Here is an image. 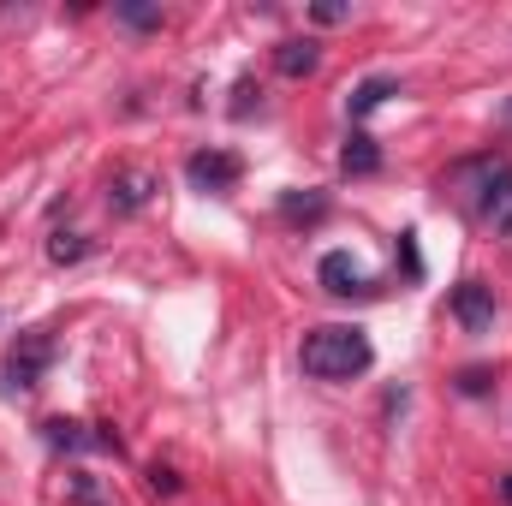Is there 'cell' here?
<instances>
[{
    "mask_svg": "<svg viewBox=\"0 0 512 506\" xmlns=\"http://www.w3.org/2000/svg\"><path fill=\"white\" fill-rule=\"evenodd\" d=\"M298 364H304V376H316V381H352V376H364V370L376 364V346H370V334H364V328L328 322V328L304 334Z\"/></svg>",
    "mask_w": 512,
    "mask_h": 506,
    "instance_id": "cell-1",
    "label": "cell"
},
{
    "mask_svg": "<svg viewBox=\"0 0 512 506\" xmlns=\"http://www.w3.org/2000/svg\"><path fill=\"white\" fill-rule=\"evenodd\" d=\"M48 364H54V340H48V328H24V334L6 346V387H12V393L42 387Z\"/></svg>",
    "mask_w": 512,
    "mask_h": 506,
    "instance_id": "cell-2",
    "label": "cell"
},
{
    "mask_svg": "<svg viewBox=\"0 0 512 506\" xmlns=\"http://www.w3.org/2000/svg\"><path fill=\"white\" fill-rule=\"evenodd\" d=\"M185 179H191L197 191H233V185L245 179V161H239L233 149H197V155L185 161Z\"/></svg>",
    "mask_w": 512,
    "mask_h": 506,
    "instance_id": "cell-3",
    "label": "cell"
},
{
    "mask_svg": "<svg viewBox=\"0 0 512 506\" xmlns=\"http://www.w3.org/2000/svg\"><path fill=\"white\" fill-rule=\"evenodd\" d=\"M316 280L334 292V298H352V292H370V274H364V262L352 251H328L322 256V268H316Z\"/></svg>",
    "mask_w": 512,
    "mask_h": 506,
    "instance_id": "cell-4",
    "label": "cell"
},
{
    "mask_svg": "<svg viewBox=\"0 0 512 506\" xmlns=\"http://www.w3.org/2000/svg\"><path fill=\"white\" fill-rule=\"evenodd\" d=\"M155 185H161V179H155L149 167H126V173H114V185H108V209H114V215H137V209L155 197Z\"/></svg>",
    "mask_w": 512,
    "mask_h": 506,
    "instance_id": "cell-5",
    "label": "cell"
},
{
    "mask_svg": "<svg viewBox=\"0 0 512 506\" xmlns=\"http://www.w3.org/2000/svg\"><path fill=\"white\" fill-rule=\"evenodd\" d=\"M453 316H459L471 334H483V328H495V298H489L477 280H465V286L453 292Z\"/></svg>",
    "mask_w": 512,
    "mask_h": 506,
    "instance_id": "cell-6",
    "label": "cell"
},
{
    "mask_svg": "<svg viewBox=\"0 0 512 506\" xmlns=\"http://www.w3.org/2000/svg\"><path fill=\"white\" fill-rule=\"evenodd\" d=\"M48 447H66V453H90V447H114V453H120V435H108V429H102V435H90L84 423H66V417H54V423H48Z\"/></svg>",
    "mask_w": 512,
    "mask_h": 506,
    "instance_id": "cell-7",
    "label": "cell"
},
{
    "mask_svg": "<svg viewBox=\"0 0 512 506\" xmlns=\"http://www.w3.org/2000/svg\"><path fill=\"white\" fill-rule=\"evenodd\" d=\"M316 60H322V48L304 36V42H280L274 48V66H280V78H310L316 72Z\"/></svg>",
    "mask_w": 512,
    "mask_h": 506,
    "instance_id": "cell-8",
    "label": "cell"
},
{
    "mask_svg": "<svg viewBox=\"0 0 512 506\" xmlns=\"http://www.w3.org/2000/svg\"><path fill=\"white\" fill-rule=\"evenodd\" d=\"M387 96H399V84H393V78H364V84L352 90L346 114H352V120H364V114H376V108H382Z\"/></svg>",
    "mask_w": 512,
    "mask_h": 506,
    "instance_id": "cell-9",
    "label": "cell"
},
{
    "mask_svg": "<svg viewBox=\"0 0 512 506\" xmlns=\"http://www.w3.org/2000/svg\"><path fill=\"white\" fill-rule=\"evenodd\" d=\"M340 161H346V173H352V179H364V173H376V167H382V149H376V137L352 131V137H346V155H340Z\"/></svg>",
    "mask_w": 512,
    "mask_h": 506,
    "instance_id": "cell-10",
    "label": "cell"
},
{
    "mask_svg": "<svg viewBox=\"0 0 512 506\" xmlns=\"http://www.w3.org/2000/svg\"><path fill=\"white\" fill-rule=\"evenodd\" d=\"M280 215H286V221H322V215H328V197H322V191H304V197L286 191V197H280Z\"/></svg>",
    "mask_w": 512,
    "mask_h": 506,
    "instance_id": "cell-11",
    "label": "cell"
},
{
    "mask_svg": "<svg viewBox=\"0 0 512 506\" xmlns=\"http://www.w3.org/2000/svg\"><path fill=\"white\" fill-rule=\"evenodd\" d=\"M120 24H131V30H161V6L126 0V6H120Z\"/></svg>",
    "mask_w": 512,
    "mask_h": 506,
    "instance_id": "cell-12",
    "label": "cell"
},
{
    "mask_svg": "<svg viewBox=\"0 0 512 506\" xmlns=\"http://www.w3.org/2000/svg\"><path fill=\"white\" fill-rule=\"evenodd\" d=\"M483 215L495 221V233H501V239H512V185L495 197V203H489V209H483Z\"/></svg>",
    "mask_w": 512,
    "mask_h": 506,
    "instance_id": "cell-13",
    "label": "cell"
},
{
    "mask_svg": "<svg viewBox=\"0 0 512 506\" xmlns=\"http://www.w3.org/2000/svg\"><path fill=\"white\" fill-rule=\"evenodd\" d=\"M48 256H54V262H78V256H84V239H78V233H54Z\"/></svg>",
    "mask_w": 512,
    "mask_h": 506,
    "instance_id": "cell-14",
    "label": "cell"
},
{
    "mask_svg": "<svg viewBox=\"0 0 512 506\" xmlns=\"http://www.w3.org/2000/svg\"><path fill=\"white\" fill-rule=\"evenodd\" d=\"M316 12V24H340V18H352V6H340V0H322V6H310Z\"/></svg>",
    "mask_w": 512,
    "mask_h": 506,
    "instance_id": "cell-15",
    "label": "cell"
},
{
    "mask_svg": "<svg viewBox=\"0 0 512 506\" xmlns=\"http://www.w3.org/2000/svg\"><path fill=\"white\" fill-rule=\"evenodd\" d=\"M149 489H155V495H179V477H173L167 465H155V471H149Z\"/></svg>",
    "mask_w": 512,
    "mask_h": 506,
    "instance_id": "cell-16",
    "label": "cell"
},
{
    "mask_svg": "<svg viewBox=\"0 0 512 506\" xmlns=\"http://www.w3.org/2000/svg\"><path fill=\"white\" fill-rule=\"evenodd\" d=\"M483 387H489V370H465L459 376V393H483Z\"/></svg>",
    "mask_w": 512,
    "mask_h": 506,
    "instance_id": "cell-17",
    "label": "cell"
},
{
    "mask_svg": "<svg viewBox=\"0 0 512 506\" xmlns=\"http://www.w3.org/2000/svg\"><path fill=\"white\" fill-rule=\"evenodd\" d=\"M501 495H507V501H512V477H501Z\"/></svg>",
    "mask_w": 512,
    "mask_h": 506,
    "instance_id": "cell-18",
    "label": "cell"
},
{
    "mask_svg": "<svg viewBox=\"0 0 512 506\" xmlns=\"http://www.w3.org/2000/svg\"><path fill=\"white\" fill-rule=\"evenodd\" d=\"M507 126H512V102H507Z\"/></svg>",
    "mask_w": 512,
    "mask_h": 506,
    "instance_id": "cell-19",
    "label": "cell"
}]
</instances>
